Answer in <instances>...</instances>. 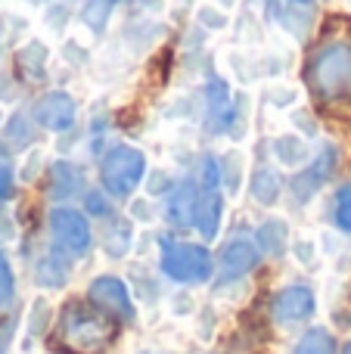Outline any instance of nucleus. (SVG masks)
Wrapping results in <instances>:
<instances>
[{"mask_svg":"<svg viewBox=\"0 0 351 354\" xmlns=\"http://www.w3.org/2000/svg\"><path fill=\"white\" fill-rule=\"evenodd\" d=\"M115 320L84 301H68L56 324V345L68 354H99L115 342Z\"/></svg>","mask_w":351,"mask_h":354,"instance_id":"nucleus-1","label":"nucleus"},{"mask_svg":"<svg viewBox=\"0 0 351 354\" xmlns=\"http://www.w3.org/2000/svg\"><path fill=\"white\" fill-rule=\"evenodd\" d=\"M311 91L321 100H348L351 97V44L330 41L308 62Z\"/></svg>","mask_w":351,"mask_h":354,"instance_id":"nucleus-2","label":"nucleus"},{"mask_svg":"<svg viewBox=\"0 0 351 354\" xmlns=\"http://www.w3.org/2000/svg\"><path fill=\"white\" fill-rule=\"evenodd\" d=\"M143 177H146V156L131 143L112 147L99 162V183L112 199H131Z\"/></svg>","mask_w":351,"mask_h":354,"instance_id":"nucleus-3","label":"nucleus"},{"mask_svg":"<svg viewBox=\"0 0 351 354\" xmlns=\"http://www.w3.org/2000/svg\"><path fill=\"white\" fill-rule=\"evenodd\" d=\"M162 270L174 283H205L211 277V255L205 245L196 243H165Z\"/></svg>","mask_w":351,"mask_h":354,"instance_id":"nucleus-4","label":"nucleus"},{"mask_svg":"<svg viewBox=\"0 0 351 354\" xmlns=\"http://www.w3.org/2000/svg\"><path fill=\"white\" fill-rule=\"evenodd\" d=\"M47 227H50V236H53L56 249L66 252V255H84L87 249H91V221L84 218L81 212H75V208H53L47 218Z\"/></svg>","mask_w":351,"mask_h":354,"instance_id":"nucleus-5","label":"nucleus"},{"mask_svg":"<svg viewBox=\"0 0 351 354\" xmlns=\"http://www.w3.org/2000/svg\"><path fill=\"white\" fill-rule=\"evenodd\" d=\"M37 128L50 131V134H66V131L75 128L78 122V103H75L72 93L66 91H47L31 109Z\"/></svg>","mask_w":351,"mask_h":354,"instance_id":"nucleus-6","label":"nucleus"},{"mask_svg":"<svg viewBox=\"0 0 351 354\" xmlns=\"http://www.w3.org/2000/svg\"><path fill=\"white\" fill-rule=\"evenodd\" d=\"M258 243L249 236H236L230 239L227 245L221 249V255H218V268H221V280H240V277H246L249 270L258 264Z\"/></svg>","mask_w":351,"mask_h":354,"instance_id":"nucleus-7","label":"nucleus"},{"mask_svg":"<svg viewBox=\"0 0 351 354\" xmlns=\"http://www.w3.org/2000/svg\"><path fill=\"white\" fill-rule=\"evenodd\" d=\"M202 106H205V118H209V131L221 134L230 128V115H234V97H230V87L224 78L209 75L202 87Z\"/></svg>","mask_w":351,"mask_h":354,"instance_id":"nucleus-8","label":"nucleus"},{"mask_svg":"<svg viewBox=\"0 0 351 354\" xmlns=\"http://www.w3.org/2000/svg\"><path fill=\"white\" fill-rule=\"evenodd\" d=\"M91 301L106 314H115V317H131L134 308H131V292L118 277H97L87 289Z\"/></svg>","mask_w":351,"mask_h":354,"instance_id":"nucleus-9","label":"nucleus"},{"mask_svg":"<svg viewBox=\"0 0 351 354\" xmlns=\"http://www.w3.org/2000/svg\"><path fill=\"white\" fill-rule=\"evenodd\" d=\"M84 168L78 162H68V159H59L47 168V196L56 202H66L72 196L84 193Z\"/></svg>","mask_w":351,"mask_h":354,"instance_id":"nucleus-10","label":"nucleus"},{"mask_svg":"<svg viewBox=\"0 0 351 354\" xmlns=\"http://www.w3.org/2000/svg\"><path fill=\"white\" fill-rule=\"evenodd\" d=\"M271 314L280 324H296V320L311 317V314H314V292H311L308 286H298V283L280 289L271 305Z\"/></svg>","mask_w":351,"mask_h":354,"instance_id":"nucleus-11","label":"nucleus"},{"mask_svg":"<svg viewBox=\"0 0 351 354\" xmlns=\"http://www.w3.org/2000/svg\"><path fill=\"white\" fill-rule=\"evenodd\" d=\"M221 218H224V196L218 193V189H202V193H196L190 224L199 230V236L215 239L218 227H221Z\"/></svg>","mask_w":351,"mask_h":354,"instance_id":"nucleus-12","label":"nucleus"},{"mask_svg":"<svg viewBox=\"0 0 351 354\" xmlns=\"http://www.w3.org/2000/svg\"><path fill=\"white\" fill-rule=\"evenodd\" d=\"M333 168H336V149L333 147H327V149H321L317 153V159L311 162L305 171H298L296 174V180H292V189H296V196L302 202H308L311 196L317 193V189L327 183V177L333 174Z\"/></svg>","mask_w":351,"mask_h":354,"instance_id":"nucleus-13","label":"nucleus"},{"mask_svg":"<svg viewBox=\"0 0 351 354\" xmlns=\"http://www.w3.org/2000/svg\"><path fill=\"white\" fill-rule=\"evenodd\" d=\"M35 115L28 112H12L3 122V131H0V149L3 153H28L35 147Z\"/></svg>","mask_w":351,"mask_h":354,"instance_id":"nucleus-14","label":"nucleus"},{"mask_svg":"<svg viewBox=\"0 0 351 354\" xmlns=\"http://www.w3.org/2000/svg\"><path fill=\"white\" fill-rule=\"evenodd\" d=\"M280 193H283V177H280L277 168L261 165L249 174V196H252V202H258L261 208L277 205Z\"/></svg>","mask_w":351,"mask_h":354,"instance_id":"nucleus-15","label":"nucleus"},{"mask_svg":"<svg viewBox=\"0 0 351 354\" xmlns=\"http://www.w3.org/2000/svg\"><path fill=\"white\" fill-rule=\"evenodd\" d=\"M271 153H274V159H277L280 168H305L311 162V147H308V140H305L298 131L274 137Z\"/></svg>","mask_w":351,"mask_h":354,"instance_id":"nucleus-16","label":"nucleus"},{"mask_svg":"<svg viewBox=\"0 0 351 354\" xmlns=\"http://www.w3.org/2000/svg\"><path fill=\"white\" fill-rule=\"evenodd\" d=\"M16 66L22 68V75L28 81H44L50 68V47L44 41H28L19 47L16 53Z\"/></svg>","mask_w":351,"mask_h":354,"instance_id":"nucleus-17","label":"nucleus"},{"mask_svg":"<svg viewBox=\"0 0 351 354\" xmlns=\"http://www.w3.org/2000/svg\"><path fill=\"white\" fill-rule=\"evenodd\" d=\"M196 180H178L174 189L168 193V205L165 214L171 224H190L193 218V202H196Z\"/></svg>","mask_w":351,"mask_h":354,"instance_id":"nucleus-18","label":"nucleus"},{"mask_svg":"<svg viewBox=\"0 0 351 354\" xmlns=\"http://www.w3.org/2000/svg\"><path fill=\"white\" fill-rule=\"evenodd\" d=\"M37 283H41L44 289H59L68 283V261H66V252L53 249L47 252V255L37 261Z\"/></svg>","mask_w":351,"mask_h":354,"instance_id":"nucleus-19","label":"nucleus"},{"mask_svg":"<svg viewBox=\"0 0 351 354\" xmlns=\"http://www.w3.org/2000/svg\"><path fill=\"white\" fill-rule=\"evenodd\" d=\"M115 6H118V0H84V6H81V16H78L81 28L91 31L93 37H99L106 31V25H109Z\"/></svg>","mask_w":351,"mask_h":354,"instance_id":"nucleus-20","label":"nucleus"},{"mask_svg":"<svg viewBox=\"0 0 351 354\" xmlns=\"http://www.w3.org/2000/svg\"><path fill=\"white\" fill-rule=\"evenodd\" d=\"M221 183L230 196H236L246 183V153L243 149H227L221 159Z\"/></svg>","mask_w":351,"mask_h":354,"instance_id":"nucleus-21","label":"nucleus"},{"mask_svg":"<svg viewBox=\"0 0 351 354\" xmlns=\"http://www.w3.org/2000/svg\"><path fill=\"white\" fill-rule=\"evenodd\" d=\"M286 221L283 218H267L265 224L258 227V236H255V243H258V249H265L267 255H283L286 249Z\"/></svg>","mask_w":351,"mask_h":354,"instance_id":"nucleus-22","label":"nucleus"},{"mask_svg":"<svg viewBox=\"0 0 351 354\" xmlns=\"http://www.w3.org/2000/svg\"><path fill=\"white\" fill-rule=\"evenodd\" d=\"M103 245L109 255H124L131 245V224L124 218H112L106 221V233H103Z\"/></svg>","mask_w":351,"mask_h":354,"instance_id":"nucleus-23","label":"nucleus"},{"mask_svg":"<svg viewBox=\"0 0 351 354\" xmlns=\"http://www.w3.org/2000/svg\"><path fill=\"white\" fill-rule=\"evenodd\" d=\"M265 100H267V106H274V109H296L298 87L290 84V81L274 78V81H267L265 84Z\"/></svg>","mask_w":351,"mask_h":354,"instance_id":"nucleus-24","label":"nucleus"},{"mask_svg":"<svg viewBox=\"0 0 351 354\" xmlns=\"http://www.w3.org/2000/svg\"><path fill=\"white\" fill-rule=\"evenodd\" d=\"M292 354H336V339L330 330H308L302 339H298L296 351Z\"/></svg>","mask_w":351,"mask_h":354,"instance_id":"nucleus-25","label":"nucleus"},{"mask_svg":"<svg viewBox=\"0 0 351 354\" xmlns=\"http://www.w3.org/2000/svg\"><path fill=\"white\" fill-rule=\"evenodd\" d=\"M47 149L44 147H31L28 153L22 156V165H19V180L22 183H31L41 171H47Z\"/></svg>","mask_w":351,"mask_h":354,"instance_id":"nucleus-26","label":"nucleus"},{"mask_svg":"<svg viewBox=\"0 0 351 354\" xmlns=\"http://www.w3.org/2000/svg\"><path fill=\"white\" fill-rule=\"evenodd\" d=\"M196 180L202 189H215L218 183H221V159H215V156H199L196 162Z\"/></svg>","mask_w":351,"mask_h":354,"instance_id":"nucleus-27","label":"nucleus"},{"mask_svg":"<svg viewBox=\"0 0 351 354\" xmlns=\"http://www.w3.org/2000/svg\"><path fill=\"white\" fill-rule=\"evenodd\" d=\"M333 221L339 230L351 233V183H342L336 189V202H333Z\"/></svg>","mask_w":351,"mask_h":354,"instance_id":"nucleus-28","label":"nucleus"},{"mask_svg":"<svg viewBox=\"0 0 351 354\" xmlns=\"http://www.w3.org/2000/svg\"><path fill=\"white\" fill-rule=\"evenodd\" d=\"M196 19H199V25L209 28V31H224L227 28V12H224V6H218V3H199Z\"/></svg>","mask_w":351,"mask_h":354,"instance_id":"nucleus-29","label":"nucleus"},{"mask_svg":"<svg viewBox=\"0 0 351 354\" xmlns=\"http://www.w3.org/2000/svg\"><path fill=\"white\" fill-rule=\"evenodd\" d=\"M12 292H16V280H12V268L6 261V255H0V311L12 301Z\"/></svg>","mask_w":351,"mask_h":354,"instance_id":"nucleus-30","label":"nucleus"},{"mask_svg":"<svg viewBox=\"0 0 351 354\" xmlns=\"http://www.w3.org/2000/svg\"><path fill=\"white\" fill-rule=\"evenodd\" d=\"M153 174V180H146V193L149 196H168L174 189V177L165 171V168H155V171H149Z\"/></svg>","mask_w":351,"mask_h":354,"instance_id":"nucleus-31","label":"nucleus"},{"mask_svg":"<svg viewBox=\"0 0 351 354\" xmlns=\"http://www.w3.org/2000/svg\"><path fill=\"white\" fill-rule=\"evenodd\" d=\"M62 59H66L68 66H87L91 53H87L78 41H66V44H62Z\"/></svg>","mask_w":351,"mask_h":354,"instance_id":"nucleus-32","label":"nucleus"},{"mask_svg":"<svg viewBox=\"0 0 351 354\" xmlns=\"http://www.w3.org/2000/svg\"><path fill=\"white\" fill-rule=\"evenodd\" d=\"M292 252H296V258L302 264H314V258H317V249L311 239H296V243H292Z\"/></svg>","mask_w":351,"mask_h":354,"instance_id":"nucleus-33","label":"nucleus"},{"mask_svg":"<svg viewBox=\"0 0 351 354\" xmlns=\"http://www.w3.org/2000/svg\"><path fill=\"white\" fill-rule=\"evenodd\" d=\"M87 212L91 214H99V218H109V199L103 193H87Z\"/></svg>","mask_w":351,"mask_h":354,"instance_id":"nucleus-34","label":"nucleus"},{"mask_svg":"<svg viewBox=\"0 0 351 354\" xmlns=\"http://www.w3.org/2000/svg\"><path fill=\"white\" fill-rule=\"evenodd\" d=\"M68 16H72V12H68V6H62V3H53V6H50V10H47V25L53 22V28H66Z\"/></svg>","mask_w":351,"mask_h":354,"instance_id":"nucleus-35","label":"nucleus"},{"mask_svg":"<svg viewBox=\"0 0 351 354\" xmlns=\"http://www.w3.org/2000/svg\"><path fill=\"white\" fill-rule=\"evenodd\" d=\"M12 193V168L0 159V202H6Z\"/></svg>","mask_w":351,"mask_h":354,"instance_id":"nucleus-36","label":"nucleus"},{"mask_svg":"<svg viewBox=\"0 0 351 354\" xmlns=\"http://www.w3.org/2000/svg\"><path fill=\"white\" fill-rule=\"evenodd\" d=\"M292 124H302L305 128V134H317V128H314V122H311V115L308 112H298V109H292Z\"/></svg>","mask_w":351,"mask_h":354,"instance_id":"nucleus-37","label":"nucleus"},{"mask_svg":"<svg viewBox=\"0 0 351 354\" xmlns=\"http://www.w3.org/2000/svg\"><path fill=\"white\" fill-rule=\"evenodd\" d=\"M292 3H311V0H292Z\"/></svg>","mask_w":351,"mask_h":354,"instance_id":"nucleus-38","label":"nucleus"},{"mask_svg":"<svg viewBox=\"0 0 351 354\" xmlns=\"http://www.w3.org/2000/svg\"><path fill=\"white\" fill-rule=\"evenodd\" d=\"M345 354H351V345H348V348H345Z\"/></svg>","mask_w":351,"mask_h":354,"instance_id":"nucleus-39","label":"nucleus"},{"mask_svg":"<svg viewBox=\"0 0 351 354\" xmlns=\"http://www.w3.org/2000/svg\"><path fill=\"white\" fill-rule=\"evenodd\" d=\"M345 3H351V0H345Z\"/></svg>","mask_w":351,"mask_h":354,"instance_id":"nucleus-40","label":"nucleus"}]
</instances>
